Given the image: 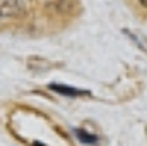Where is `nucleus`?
<instances>
[{
	"mask_svg": "<svg viewBox=\"0 0 147 146\" xmlns=\"http://www.w3.org/2000/svg\"><path fill=\"white\" fill-rule=\"evenodd\" d=\"M140 3H142L144 7H147V0H140Z\"/></svg>",
	"mask_w": 147,
	"mask_h": 146,
	"instance_id": "6",
	"label": "nucleus"
},
{
	"mask_svg": "<svg viewBox=\"0 0 147 146\" xmlns=\"http://www.w3.org/2000/svg\"><path fill=\"white\" fill-rule=\"evenodd\" d=\"M74 134H75V138H77L80 143H84V145H96V143H98V136L89 134V132L84 131V129H74Z\"/></svg>",
	"mask_w": 147,
	"mask_h": 146,
	"instance_id": "4",
	"label": "nucleus"
},
{
	"mask_svg": "<svg viewBox=\"0 0 147 146\" xmlns=\"http://www.w3.org/2000/svg\"><path fill=\"white\" fill-rule=\"evenodd\" d=\"M123 33H125V35H128V36H130V40H132V41H135V43H137L142 50H146V53H147V40L142 36V35L134 33V31H130V29H123Z\"/></svg>",
	"mask_w": 147,
	"mask_h": 146,
	"instance_id": "5",
	"label": "nucleus"
},
{
	"mask_svg": "<svg viewBox=\"0 0 147 146\" xmlns=\"http://www.w3.org/2000/svg\"><path fill=\"white\" fill-rule=\"evenodd\" d=\"M26 14L24 0H0V24L19 21Z\"/></svg>",
	"mask_w": 147,
	"mask_h": 146,
	"instance_id": "1",
	"label": "nucleus"
},
{
	"mask_svg": "<svg viewBox=\"0 0 147 146\" xmlns=\"http://www.w3.org/2000/svg\"><path fill=\"white\" fill-rule=\"evenodd\" d=\"M46 12L57 16H69L77 9V0H38Z\"/></svg>",
	"mask_w": 147,
	"mask_h": 146,
	"instance_id": "2",
	"label": "nucleus"
},
{
	"mask_svg": "<svg viewBox=\"0 0 147 146\" xmlns=\"http://www.w3.org/2000/svg\"><path fill=\"white\" fill-rule=\"evenodd\" d=\"M34 146H45V145H41V143H34Z\"/></svg>",
	"mask_w": 147,
	"mask_h": 146,
	"instance_id": "7",
	"label": "nucleus"
},
{
	"mask_svg": "<svg viewBox=\"0 0 147 146\" xmlns=\"http://www.w3.org/2000/svg\"><path fill=\"white\" fill-rule=\"evenodd\" d=\"M48 88H50L51 91L58 93V95H63V96H84V95H89V91H86V89H79V88L67 86V84H57V83H51Z\"/></svg>",
	"mask_w": 147,
	"mask_h": 146,
	"instance_id": "3",
	"label": "nucleus"
}]
</instances>
